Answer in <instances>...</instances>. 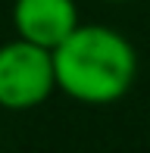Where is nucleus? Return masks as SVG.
Returning a JSON list of instances; mask_svg holds the SVG:
<instances>
[{
  "label": "nucleus",
  "mask_w": 150,
  "mask_h": 153,
  "mask_svg": "<svg viewBox=\"0 0 150 153\" xmlns=\"http://www.w3.org/2000/svg\"><path fill=\"white\" fill-rule=\"evenodd\" d=\"M56 91L81 106H110L138 78V50L110 25L81 22L53 50Z\"/></svg>",
  "instance_id": "f257e3e1"
},
{
  "label": "nucleus",
  "mask_w": 150,
  "mask_h": 153,
  "mask_svg": "<svg viewBox=\"0 0 150 153\" xmlns=\"http://www.w3.org/2000/svg\"><path fill=\"white\" fill-rule=\"evenodd\" d=\"M56 94L53 50L13 38L0 44V109L28 113Z\"/></svg>",
  "instance_id": "f03ea898"
},
{
  "label": "nucleus",
  "mask_w": 150,
  "mask_h": 153,
  "mask_svg": "<svg viewBox=\"0 0 150 153\" xmlns=\"http://www.w3.org/2000/svg\"><path fill=\"white\" fill-rule=\"evenodd\" d=\"M10 19L16 38L44 50H56L81 25L75 0H13Z\"/></svg>",
  "instance_id": "7ed1b4c3"
},
{
  "label": "nucleus",
  "mask_w": 150,
  "mask_h": 153,
  "mask_svg": "<svg viewBox=\"0 0 150 153\" xmlns=\"http://www.w3.org/2000/svg\"><path fill=\"white\" fill-rule=\"evenodd\" d=\"M103 3H131V0H103Z\"/></svg>",
  "instance_id": "20e7f679"
}]
</instances>
